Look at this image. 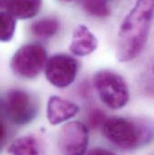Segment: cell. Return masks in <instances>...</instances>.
<instances>
[{
	"label": "cell",
	"instance_id": "cell-16",
	"mask_svg": "<svg viewBox=\"0 0 154 155\" xmlns=\"http://www.w3.org/2000/svg\"><path fill=\"white\" fill-rule=\"evenodd\" d=\"M87 155H116L115 153L106 149V148H101V147H97L93 148L90 150Z\"/></svg>",
	"mask_w": 154,
	"mask_h": 155
},
{
	"label": "cell",
	"instance_id": "cell-17",
	"mask_svg": "<svg viewBox=\"0 0 154 155\" xmlns=\"http://www.w3.org/2000/svg\"><path fill=\"white\" fill-rule=\"evenodd\" d=\"M6 128L4 124V123L0 120V150L2 149L3 145L5 143L6 140Z\"/></svg>",
	"mask_w": 154,
	"mask_h": 155
},
{
	"label": "cell",
	"instance_id": "cell-3",
	"mask_svg": "<svg viewBox=\"0 0 154 155\" xmlns=\"http://www.w3.org/2000/svg\"><path fill=\"white\" fill-rule=\"evenodd\" d=\"M94 87L101 101L109 108L117 110L129 101V90L123 78L109 70L97 71L93 77Z\"/></svg>",
	"mask_w": 154,
	"mask_h": 155
},
{
	"label": "cell",
	"instance_id": "cell-15",
	"mask_svg": "<svg viewBox=\"0 0 154 155\" xmlns=\"http://www.w3.org/2000/svg\"><path fill=\"white\" fill-rule=\"evenodd\" d=\"M106 120V114L99 109H95L89 113L88 123L92 128H97L100 125H103Z\"/></svg>",
	"mask_w": 154,
	"mask_h": 155
},
{
	"label": "cell",
	"instance_id": "cell-10",
	"mask_svg": "<svg viewBox=\"0 0 154 155\" xmlns=\"http://www.w3.org/2000/svg\"><path fill=\"white\" fill-rule=\"evenodd\" d=\"M42 5V0H7V13L17 19H30L36 16Z\"/></svg>",
	"mask_w": 154,
	"mask_h": 155
},
{
	"label": "cell",
	"instance_id": "cell-1",
	"mask_svg": "<svg viewBox=\"0 0 154 155\" xmlns=\"http://www.w3.org/2000/svg\"><path fill=\"white\" fill-rule=\"evenodd\" d=\"M154 0H137L123 19L117 39L116 58L121 62L135 59L143 50L153 17Z\"/></svg>",
	"mask_w": 154,
	"mask_h": 155
},
{
	"label": "cell",
	"instance_id": "cell-18",
	"mask_svg": "<svg viewBox=\"0 0 154 155\" xmlns=\"http://www.w3.org/2000/svg\"><path fill=\"white\" fill-rule=\"evenodd\" d=\"M61 1H64V2H72V1H75V0H61Z\"/></svg>",
	"mask_w": 154,
	"mask_h": 155
},
{
	"label": "cell",
	"instance_id": "cell-6",
	"mask_svg": "<svg viewBox=\"0 0 154 155\" xmlns=\"http://www.w3.org/2000/svg\"><path fill=\"white\" fill-rule=\"evenodd\" d=\"M45 77L54 87L64 88L71 85L76 79L78 62L67 54H54L45 64Z\"/></svg>",
	"mask_w": 154,
	"mask_h": 155
},
{
	"label": "cell",
	"instance_id": "cell-5",
	"mask_svg": "<svg viewBox=\"0 0 154 155\" xmlns=\"http://www.w3.org/2000/svg\"><path fill=\"white\" fill-rule=\"evenodd\" d=\"M4 113L13 124L25 125L31 123L37 116V102L27 91L13 88L5 95Z\"/></svg>",
	"mask_w": 154,
	"mask_h": 155
},
{
	"label": "cell",
	"instance_id": "cell-4",
	"mask_svg": "<svg viewBox=\"0 0 154 155\" xmlns=\"http://www.w3.org/2000/svg\"><path fill=\"white\" fill-rule=\"evenodd\" d=\"M46 49L38 43H27L20 47L11 60V70L23 78H34L47 62Z\"/></svg>",
	"mask_w": 154,
	"mask_h": 155
},
{
	"label": "cell",
	"instance_id": "cell-2",
	"mask_svg": "<svg viewBox=\"0 0 154 155\" xmlns=\"http://www.w3.org/2000/svg\"><path fill=\"white\" fill-rule=\"evenodd\" d=\"M103 134L121 150L134 151L152 142L153 125L145 118L115 116L105 121Z\"/></svg>",
	"mask_w": 154,
	"mask_h": 155
},
{
	"label": "cell",
	"instance_id": "cell-7",
	"mask_svg": "<svg viewBox=\"0 0 154 155\" xmlns=\"http://www.w3.org/2000/svg\"><path fill=\"white\" fill-rule=\"evenodd\" d=\"M88 142L87 127L77 121L63 125L59 134V147L63 155H84Z\"/></svg>",
	"mask_w": 154,
	"mask_h": 155
},
{
	"label": "cell",
	"instance_id": "cell-12",
	"mask_svg": "<svg viewBox=\"0 0 154 155\" xmlns=\"http://www.w3.org/2000/svg\"><path fill=\"white\" fill-rule=\"evenodd\" d=\"M60 30V23L56 18L46 17L35 21L31 25V32L34 35L41 38L54 36Z\"/></svg>",
	"mask_w": 154,
	"mask_h": 155
},
{
	"label": "cell",
	"instance_id": "cell-9",
	"mask_svg": "<svg viewBox=\"0 0 154 155\" xmlns=\"http://www.w3.org/2000/svg\"><path fill=\"white\" fill-rule=\"evenodd\" d=\"M97 45L98 41L89 28L85 25H78L73 30L69 49L73 55L83 57L94 52Z\"/></svg>",
	"mask_w": 154,
	"mask_h": 155
},
{
	"label": "cell",
	"instance_id": "cell-11",
	"mask_svg": "<svg viewBox=\"0 0 154 155\" xmlns=\"http://www.w3.org/2000/svg\"><path fill=\"white\" fill-rule=\"evenodd\" d=\"M9 155H42L36 138L31 135L15 139L8 147Z\"/></svg>",
	"mask_w": 154,
	"mask_h": 155
},
{
	"label": "cell",
	"instance_id": "cell-13",
	"mask_svg": "<svg viewBox=\"0 0 154 155\" xmlns=\"http://www.w3.org/2000/svg\"><path fill=\"white\" fill-rule=\"evenodd\" d=\"M82 7L88 15L104 18L111 15V8L107 0H82Z\"/></svg>",
	"mask_w": 154,
	"mask_h": 155
},
{
	"label": "cell",
	"instance_id": "cell-14",
	"mask_svg": "<svg viewBox=\"0 0 154 155\" xmlns=\"http://www.w3.org/2000/svg\"><path fill=\"white\" fill-rule=\"evenodd\" d=\"M16 28L15 18L7 12H0V41L6 42L14 37Z\"/></svg>",
	"mask_w": 154,
	"mask_h": 155
},
{
	"label": "cell",
	"instance_id": "cell-8",
	"mask_svg": "<svg viewBox=\"0 0 154 155\" xmlns=\"http://www.w3.org/2000/svg\"><path fill=\"white\" fill-rule=\"evenodd\" d=\"M79 107L77 104L58 96L50 97L47 104V118L51 124L57 125L77 115Z\"/></svg>",
	"mask_w": 154,
	"mask_h": 155
}]
</instances>
